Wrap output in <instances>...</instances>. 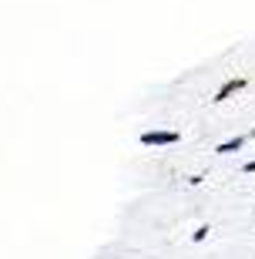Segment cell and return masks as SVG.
<instances>
[{"instance_id":"cell-3","label":"cell","mask_w":255,"mask_h":259,"mask_svg":"<svg viewBox=\"0 0 255 259\" xmlns=\"http://www.w3.org/2000/svg\"><path fill=\"white\" fill-rule=\"evenodd\" d=\"M248 138H252V135H235V138H228V142L215 145V155H235V152H242V145H245Z\"/></svg>"},{"instance_id":"cell-2","label":"cell","mask_w":255,"mask_h":259,"mask_svg":"<svg viewBox=\"0 0 255 259\" xmlns=\"http://www.w3.org/2000/svg\"><path fill=\"white\" fill-rule=\"evenodd\" d=\"M245 84H248V77H228L225 84L215 91V98H212V101H215V105H222V101H228L232 95H238V91H242Z\"/></svg>"},{"instance_id":"cell-4","label":"cell","mask_w":255,"mask_h":259,"mask_svg":"<svg viewBox=\"0 0 255 259\" xmlns=\"http://www.w3.org/2000/svg\"><path fill=\"white\" fill-rule=\"evenodd\" d=\"M208 236H212V226H198V229L191 232V239H195V242H205Z\"/></svg>"},{"instance_id":"cell-5","label":"cell","mask_w":255,"mask_h":259,"mask_svg":"<svg viewBox=\"0 0 255 259\" xmlns=\"http://www.w3.org/2000/svg\"><path fill=\"white\" fill-rule=\"evenodd\" d=\"M242 172H245V175H255V158H252V162H245V165H242Z\"/></svg>"},{"instance_id":"cell-1","label":"cell","mask_w":255,"mask_h":259,"mask_svg":"<svg viewBox=\"0 0 255 259\" xmlns=\"http://www.w3.org/2000/svg\"><path fill=\"white\" fill-rule=\"evenodd\" d=\"M138 142H141L144 148H168V145L181 142V135L178 132H165V128H151V132H141Z\"/></svg>"}]
</instances>
